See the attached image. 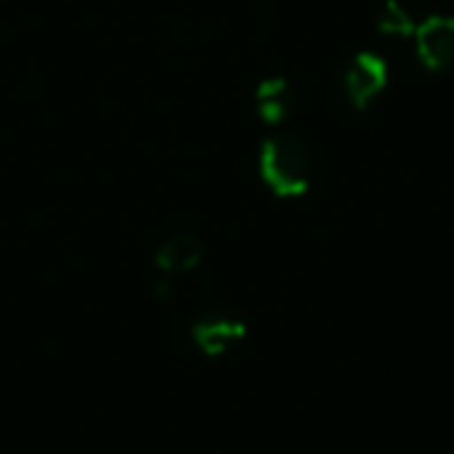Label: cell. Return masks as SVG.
Listing matches in <instances>:
<instances>
[{"label": "cell", "instance_id": "cell-4", "mask_svg": "<svg viewBox=\"0 0 454 454\" xmlns=\"http://www.w3.org/2000/svg\"><path fill=\"white\" fill-rule=\"evenodd\" d=\"M258 114L263 122L269 125H279L285 122L293 112H295V90L285 82V80H271V82H263L261 90H258Z\"/></svg>", "mask_w": 454, "mask_h": 454}, {"label": "cell", "instance_id": "cell-5", "mask_svg": "<svg viewBox=\"0 0 454 454\" xmlns=\"http://www.w3.org/2000/svg\"><path fill=\"white\" fill-rule=\"evenodd\" d=\"M197 335V343L210 351V354H218V351H226L239 335H242V327L234 322V319H226V317H213L202 325H197L194 330Z\"/></svg>", "mask_w": 454, "mask_h": 454}, {"label": "cell", "instance_id": "cell-3", "mask_svg": "<svg viewBox=\"0 0 454 454\" xmlns=\"http://www.w3.org/2000/svg\"><path fill=\"white\" fill-rule=\"evenodd\" d=\"M415 37H418V56L426 69L431 72L454 69V19L450 16L428 19L415 29Z\"/></svg>", "mask_w": 454, "mask_h": 454}, {"label": "cell", "instance_id": "cell-1", "mask_svg": "<svg viewBox=\"0 0 454 454\" xmlns=\"http://www.w3.org/2000/svg\"><path fill=\"white\" fill-rule=\"evenodd\" d=\"M261 170H263L266 184L277 194L293 197V194H303L309 189L311 173H314V157L303 138H298L293 133H282L263 144Z\"/></svg>", "mask_w": 454, "mask_h": 454}, {"label": "cell", "instance_id": "cell-2", "mask_svg": "<svg viewBox=\"0 0 454 454\" xmlns=\"http://www.w3.org/2000/svg\"><path fill=\"white\" fill-rule=\"evenodd\" d=\"M386 80H388L386 61L378 53H359L343 74V93L356 109H367L386 88Z\"/></svg>", "mask_w": 454, "mask_h": 454}, {"label": "cell", "instance_id": "cell-6", "mask_svg": "<svg viewBox=\"0 0 454 454\" xmlns=\"http://www.w3.org/2000/svg\"><path fill=\"white\" fill-rule=\"evenodd\" d=\"M157 261L168 271H186L200 261V245L192 237H173L162 245Z\"/></svg>", "mask_w": 454, "mask_h": 454}, {"label": "cell", "instance_id": "cell-7", "mask_svg": "<svg viewBox=\"0 0 454 454\" xmlns=\"http://www.w3.org/2000/svg\"><path fill=\"white\" fill-rule=\"evenodd\" d=\"M378 27L383 29V32H388V35H399V37H407V35H415V21H412V16L404 11V5L402 3H396V0H388L383 8H380V13H378Z\"/></svg>", "mask_w": 454, "mask_h": 454}]
</instances>
